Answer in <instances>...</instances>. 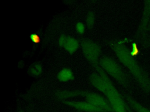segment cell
I'll return each mask as SVG.
<instances>
[{
	"label": "cell",
	"mask_w": 150,
	"mask_h": 112,
	"mask_svg": "<svg viewBox=\"0 0 150 112\" xmlns=\"http://www.w3.org/2000/svg\"><path fill=\"white\" fill-rule=\"evenodd\" d=\"M112 48L120 62L127 68L139 86L145 92L150 93V78L138 64L133 53L120 43H114Z\"/></svg>",
	"instance_id": "6da1fadb"
},
{
	"label": "cell",
	"mask_w": 150,
	"mask_h": 112,
	"mask_svg": "<svg viewBox=\"0 0 150 112\" xmlns=\"http://www.w3.org/2000/svg\"><path fill=\"white\" fill-rule=\"evenodd\" d=\"M98 63L106 74L113 77L124 87H129V82L127 76L121 66L114 59L110 57L104 56L99 60Z\"/></svg>",
	"instance_id": "7a4b0ae2"
},
{
	"label": "cell",
	"mask_w": 150,
	"mask_h": 112,
	"mask_svg": "<svg viewBox=\"0 0 150 112\" xmlns=\"http://www.w3.org/2000/svg\"><path fill=\"white\" fill-rule=\"evenodd\" d=\"M114 112H129V109L116 88L112 87L105 94Z\"/></svg>",
	"instance_id": "3957f363"
},
{
	"label": "cell",
	"mask_w": 150,
	"mask_h": 112,
	"mask_svg": "<svg viewBox=\"0 0 150 112\" xmlns=\"http://www.w3.org/2000/svg\"><path fill=\"white\" fill-rule=\"evenodd\" d=\"M150 32V1L144 2L142 17L136 33V38L141 40Z\"/></svg>",
	"instance_id": "277c9868"
},
{
	"label": "cell",
	"mask_w": 150,
	"mask_h": 112,
	"mask_svg": "<svg viewBox=\"0 0 150 112\" xmlns=\"http://www.w3.org/2000/svg\"><path fill=\"white\" fill-rule=\"evenodd\" d=\"M82 50L86 58L93 64L97 65L101 53L100 47L94 42L88 40H83L81 43Z\"/></svg>",
	"instance_id": "5b68a950"
},
{
	"label": "cell",
	"mask_w": 150,
	"mask_h": 112,
	"mask_svg": "<svg viewBox=\"0 0 150 112\" xmlns=\"http://www.w3.org/2000/svg\"><path fill=\"white\" fill-rule=\"evenodd\" d=\"M84 95L87 102L95 106L103 112H114L108 100L100 94L95 93L86 92Z\"/></svg>",
	"instance_id": "8992f818"
},
{
	"label": "cell",
	"mask_w": 150,
	"mask_h": 112,
	"mask_svg": "<svg viewBox=\"0 0 150 112\" xmlns=\"http://www.w3.org/2000/svg\"><path fill=\"white\" fill-rule=\"evenodd\" d=\"M65 104L74 108L86 112H103L101 110L88 102H76L70 100L62 101Z\"/></svg>",
	"instance_id": "52a82bcc"
},
{
	"label": "cell",
	"mask_w": 150,
	"mask_h": 112,
	"mask_svg": "<svg viewBox=\"0 0 150 112\" xmlns=\"http://www.w3.org/2000/svg\"><path fill=\"white\" fill-rule=\"evenodd\" d=\"M125 99L127 102L129 107L135 112H150V108L142 105L139 102L135 100L132 97L128 94L124 95Z\"/></svg>",
	"instance_id": "ba28073f"
},
{
	"label": "cell",
	"mask_w": 150,
	"mask_h": 112,
	"mask_svg": "<svg viewBox=\"0 0 150 112\" xmlns=\"http://www.w3.org/2000/svg\"><path fill=\"white\" fill-rule=\"evenodd\" d=\"M86 92L82 91H74V90H62L58 91L56 93V96L57 99L62 100V101L69 97H74L78 95L85 94Z\"/></svg>",
	"instance_id": "9c48e42d"
},
{
	"label": "cell",
	"mask_w": 150,
	"mask_h": 112,
	"mask_svg": "<svg viewBox=\"0 0 150 112\" xmlns=\"http://www.w3.org/2000/svg\"><path fill=\"white\" fill-rule=\"evenodd\" d=\"M79 41L74 37H67L64 44V48L70 54L74 52L79 47Z\"/></svg>",
	"instance_id": "30bf717a"
},
{
	"label": "cell",
	"mask_w": 150,
	"mask_h": 112,
	"mask_svg": "<svg viewBox=\"0 0 150 112\" xmlns=\"http://www.w3.org/2000/svg\"><path fill=\"white\" fill-rule=\"evenodd\" d=\"M74 75L71 70L69 68H64L59 71L57 74L58 79L63 82L68 81L73 79Z\"/></svg>",
	"instance_id": "8fae6325"
},
{
	"label": "cell",
	"mask_w": 150,
	"mask_h": 112,
	"mask_svg": "<svg viewBox=\"0 0 150 112\" xmlns=\"http://www.w3.org/2000/svg\"><path fill=\"white\" fill-rule=\"evenodd\" d=\"M43 71L42 65L39 62H35L31 65L28 69V73L32 76H38Z\"/></svg>",
	"instance_id": "7c38bea8"
},
{
	"label": "cell",
	"mask_w": 150,
	"mask_h": 112,
	"mask_svg": "<svg viewBox=\"0 0 150 112\" xmlns=\"http://www.w3.org/2000/svg\"><path fill=\"white\" fill-rule=\"evenodd\" d=\"M94 22V14L93 12H89L87 16L86 23L88 27H91L93 24Z\"/></svg>",
	"instance_id": "4fadbf2b"
},
{
	"label": "cell",
	"mask_w": 150,
	"mask_h": 112,
	"mask_svg": "<svg viewBox=\"0 0 150 112\" xmlns=\"http://www.w3.org/2000/svg\"><path fill=\"white\" fill-rule=\"evenodd\" d=\"M76 29L79 33H83L85 31V26L84 23L82 22H77L76 24Z\"/></svg>",
	"instance_id": "5bb4252c"
},
{
	"label": "cell",
	"mask_w": 150,
	"mask_h": 112,
	"mask_svg": "<svg viewBox=\"0 0 150 112\" xmlns=\"http://www.w3.org/2000/svg\"><path fill=\"white\" fill-rule=\"evenodd\" d=\"M66 38H67V36H61L59 39V44L61 47H63L64 46L66 41Z\"/></svg>",
	"instance_id": "9a60e30c"
},
{
	"label": "cell",
	"mask_w": 150,
	"mask_h": 112,
	"mask_svg": "<svg viewBox=\"0 0 150 112\" xmlns=\"http://www.w3.org/2000/svg\"><path fill=\"white\" fill-rule=\"evenodd\" d=\"M144 46L145 47L148 48H150V39L146 40V41H145V43H144Z\"/></svg>",
	"instance_id": "2e32d148"
}]
</instances>
